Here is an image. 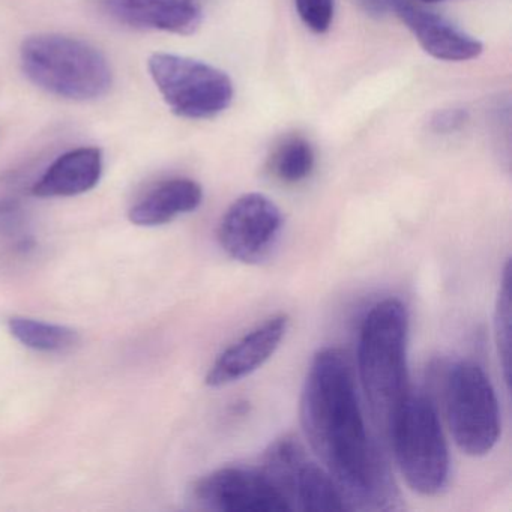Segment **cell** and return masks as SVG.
<instances>
[{"instance_id":"1","label":"cell","mask_w":512,"mask_h":512,"mask_svg":"<svg viewBox=\"0 0 512 512\" xmlns=\"http://www.w3.org/2000/svg\"><path fill=\"white\" fill-rule=\"evenodd\" d=\"M301 424L349 509H392L397 488L365 427L349 361L326 347L314 355L302 388Z\"/></svg>"},{"instance_id":"2","label":"cell","mask_w":512,"mask_h":512,"mask_svg":"<svg viewBox=\"0 0 512 512\" xmlns=\"http://www.w3.org/2000/svg\"><path fill=\"white\" fill-rule=\"evenodd\" d=\"M407 334L406 305L400 299L388 298L368 311L359 335V380L374 422L386 436L409 395Z\"/></svg>"},{"instance_id":"3","label":"cell","mask_w":512,"mask_h":512,"mask_svg":"<svg viewBox=\"0 0 512 512\" xmlns=\"http://www.w3.org/2000/svg\"><path fill=\"white\" fill-rule=\"evenodd\" d=\"M20 64L35 86L64 100H100L113 85L109 59L92 44L67 35L29 37L20 47Z\"/></svg>"},{"instance_id":"4","label":"cell","mask_w":512,"mask_h":512,"mask_svg":"<svg viewBox=\"0 0 512 512\" xmlns=\"http://www.w3.org/2000/svg\"><path fill=\"white\" fill-rule=\"evenodd\" d=\"M404 481L421 496H437L449 481V451L436 407L424 395H407L388 431Z\"/></svg>"},{"instance_id":"5","label":"cell","mask_w":512,"mask_h":512,"mask_svg":"<svg viewBox=\"0 0 512 512\" xmlns=\"http://www.w3.org/2000/svg\"><path fill=\"white\" fill-rule=\"evenodd\" d=\"M148 70L175 115L185 119H212L229 109L233 82L220 68L172 53H154Z\"/></svg>"},{"instance_id":"6","label":"cell","mask_w":512,"mask_h":512,"mask_svg":"<svg viewBox=\"0 0 512 512\" xmlns=\"http://www.w3.org/2000/svg\"><path fill=\"white\" fill-rule=\"evenodd\" d=\"M446 418L458 448L470 457H484L500 436L496 392L487 374L472 361L449 371L445 388Z\"/></svg>"},{"instance_id":"7","label":"cell","mask_w":512,"mask_h":512,"mask_svg":"<svg viewBox=\"0 0 512 512\" xmlns=\"http://www.w3.org/2000/svg\"><path fill=\"white\" fill-rule=\"evenodd\" d=\"M260 469L274 482L292 509L347 511V503L325 467L307 455L295 436L274 440L263 455Z\"/></svg>"},{"instance_id":"8","label":"cell","mask_w":512,"mask_h":512,"mask_svg":"<svg viewBox=\"0 0 512 512\" xmlns=\"http://www.w3.org/2000/svg\"><path fill=\"white\" fill-rule=\"evenodd\" d=\"M202 509L218 512L290 511L289 503L262 469L227 466L203 476L193 487Z\"/></svg>"},{"instance_id":"9","label":"cell","mask_w":512,"mask_h":512,"mask_svg":"<svg viewBox=\"0 0 512 512\" xmlns=\"http://www.w3.org/2000/svg\"><path fill=\"white\" fill-rule=\"evenodd\" d=\"M283 229V214L269 197L244 194L230 205L218 227L221 248L238 262L253 265L268 257Z\"/></svg>"},{"instance_id":"10","label":"cell","mask_w":512,"mask_h":512,"mask_svg":"<svg viewBox=\"0 0 512 512\" xmlns=\"http://www.w3.org/2000/svg\"><path fill=\"white\" fill-rule=\"evenodd\" d=\"M290 317L280 313L227 347L206 374V385L221 388L259 370L272 358L289 329Z\"/></svg>"},{"instance_id":"11","label":"cell","mask_w":512,"mask_h":512,"mask_svg":"<svg viewBox=\"0 0 512 512\" xmlns=\"http://www.w3.org/2000/svg\"><path fill=\"white\" fill-rule=\"evenodd\" d=\"M412 32L419 46L434 59L445 62H466L484 52L481 41L461 31L442 16L430 13L403 0L394 11Z\"/></svg>"},{"instance_id":"12","label":"cell","mask_w":512,"mask_h":512,"mask_svg":"<svg viewBox=\"0 0 512 512\" xmlns=\"http://www.w3.org/2000/svg\"><path fill=\"white\" fill-rule=\"evenodd\" d=\"M113 19L146 31L193 35L202 25L196 0H104Z\"/></svg>"},{"instance_id":"13","label":"cell","mask_w":512,"mask_h":512,"mask_svg":"<svg viewBox=\"0 0 512 512\" xmlns=\"http://www.w3.org/2000/svg\"><path fill=\"white\" fill-rule=\"evenodd\" d=\"M103 152L77 148L61 155L34 185L38 197H73L94 190L103 175Z\"/></svg>"},{"instance_id":"14","label":"cell","mask_w":512,"mask_h":512,"mask_svg":"<svg viewBox=\"0 0 512 512\" xmlns=\"http://www.w3.org/2000/svg\"><path fill=\"white\" fill-rule=\"evenodd\" d=\"M203 190L196 181L173 178L155 185L128 212L140 227H157L196 211L202 205Z\"/></svg>"},{"instance_id":"15","label":"cell","mask_w":512,"mask_h":512,"mask_svg":"<svg viewBox=\"0 0 512 512\" xmlns=\"http://www.w3.org/2000/svg\"><path fill=\"white\" fill-rule=\"evenodd\" d=\"M11 334L29 349L38 352H64L76 346L77 332L67 326L53 325L41 320L14 317L10 320Z\"/></svg>"},{"instance_id":"16","label":"cell","mask_w":512,"mask_h":512,"mask_svg":"<svg viewBox=\"0 0 512 512\" xmlns=\"http://www.w3.org/2000/svg\"><path fill=\"white\" fill-rule=\"evenodd\" d=\"M314 163L313 146L304 137H289L272 157V173L284 184H299L311 175Z\"/></svg>"},{"instance_id":"17","label":"cell","mask_w":512,"mask_h":512,"mask_svg":"<svg viewBox=\"0 0 512 512\" xmlns=\"http://www.w3.org/2000/svg\"><path fill=\"white\" fill-rule=\"evenodd\" d=\"M511 307V262H506L494 311V337L506 383L511 373Z\"/></svg>"},{"instance_id":"18","label":"cell","mask_w":512,"mask_h":512,"mask_svg":"<svg viewBox=\"0 0 512 512\" xmlns=\"http://www.w3.org/2000/svg\"><path fill=\"white\" fill-rule=\"evenodd\" d=\"M304 25L314 34H325L334 20L335 0H295Z\"/></svg>"},{"instance_id":"19","label":"cell","mask_w":512,"mask_h":512,"mask_svg":"<svg viewBox=\"0 0 512 512\" xmlns=\"http://www.w3.org/2000/svg\"><path fill=\"white\" fill-rule=\"evenodd\" d=\"M469 115L466 110L452 107V109H443L434 113L431 118V130L437 134H452L464 127Z\"/></svg>"},{"instance_id":"20","label":"cell","mask_w":512,"mask_h":512,"mask_svg":"<svg viewBox=\"0 0 512 512\" xmlns=\"http://www.w3.org/2000/svg\"><path fill=\"white\" fill-rule=\"evenodd\" d=\"M359 7L373 17H383L395 11L403 0H356Z\"/></svg>"},{"instance_id":"21","label":"cell","mask_w":512,"mask_h":512,"mask_svg":"<svg viewBox=\"0 0 512 512\" xmlns=\"http://www.w3.org/2000/svg\"><path fill=\"white\" fill-rule=\"evenodd\" d=\"M421 2H427V4H434V2H443V0H421Z\"/></svg>"}]
</instances>
